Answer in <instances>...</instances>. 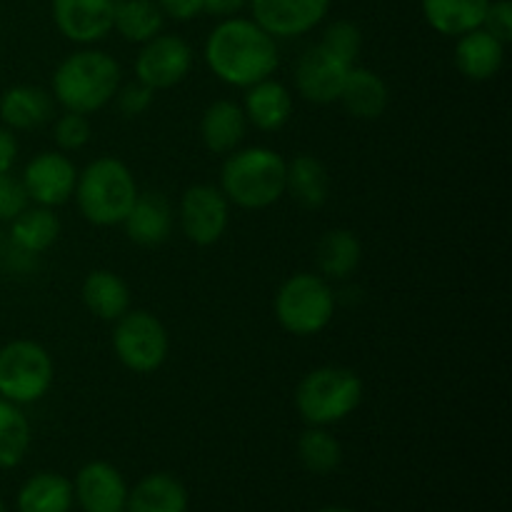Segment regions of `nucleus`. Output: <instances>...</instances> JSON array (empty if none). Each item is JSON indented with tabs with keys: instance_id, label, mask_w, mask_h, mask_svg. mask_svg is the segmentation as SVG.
<instances>
[{
	"instance_id": "obj_3",
	"label": "nucleus",
	"mask_w": 512,
	"mask_h": 512,
	"mask_svg": "<svg viewBox=\"0 0 512 512\" xmlns=\"http://www.w3.org/2000/svg\"><path fill=\"white\" fill-rule=\"evenodd\" d=\"M288 160L273 148L233 150L220 170V190L228 203L243 210H265L285 195Z\"/></svg>"
},
{
	"instance_id": "obj_13",
	"label": "nucleus",
	"mask_w": 512,
	"mask_h": 512,
	"mask_svg": "<svg viewBox=\"0 0 512 512\" xmlns=\"http://www.w3.org/2000/svg\"><path fill=\"white\" fill-rule=\"evenodd\" d=\"M115 0H50L55 28L65 40L93 45L113 33Z\"/></svg>"
},
{
	"instance_id": "obj_4",
	"label": "nucleus",
	"mask_w": 512,
	"mask_h": 512,
	"mask_svg": "<svg viewBox=\"0 0 512 512\" xmlns=\"http://www.w3.org/2000/svg\"><path fill=\"white\" fill-rule=\"evenodd\" d=\"M138 193L133 170L123 160L103 155L85 165L83 173H78L73 195L80 215L88 223L98 228H113V225H123L138 200Z\"/></svg>"
},
{
	"instance_id": "obj_12",
	"label": "nucleus",
	"mask_w": 512,
	"mask_h": 512,
	"mask_svg": "<svg viewBox=\"0 0 512 512\" xmlns=\"http://www.w3.org/2000/svg\"><path fill=\"white\" fill-rule=\"evenodd\" d=\"M23 188L35 205L58 208L65 205L75 193L78 168L65 153H40L25 165Z\"/></svg>"
},
{
	"instance_id": "obj_7",
	"label": "nucleus",
	"mask_w": 512,
	"mask_h": 512,
	"mask_svg": "<svg viewBox=\"0 0 512 512\" xmlns=\"http://www.w3.org/2000/svg\"><path fill=\"white\" fill-rule=\"evenodd\" d=\"M53 378V358L35 340H10L0 348V398L15 405L38 403L48 395Z\"/></svg>"
},
{
	"instance_id": "obj_28",
	"label": "nucleus",
	"mask_w": 512,
	"mask_h": 512,
	"mask_svg": "<svg viewBox=\"0 0 512 512\" xmlns=\"http://www.w3.org/2000/svg\"><path fill=\"white\" fill-rule=\"evenodd\" d=\"M60 218L53 208H25L15 220H10V245L20 253L40 255L58 240Z\"/></svg>"
},
{
	"instance_id": "obj_25",
	"label": "nucleus",
	"mask_w": 512,
	"mask_h": 512,
	"mask_svg": "<svg viewBox=\"0 0 512 512\" xmlns=\"http://www.w3.org/2000/svg\"><path fill=\"white\" fill-rule=\"evenodd\" d=\"M488 5L490 0H420L425 23L445 38H460L480 28Z\"/></svg>"
},
{
	"instance_id": "obj_24",
	"label": "nucleus",
	"mask_w": 512,
	"mask_h": 512,
	"mask_svg": "<svg viewBox=\"0 0 512 512\" xmlns=\"http://www.w3.org/2000/svg\"><path fill=\"white\" fill-rule=\"evenodd\" d=\"M73 480L65 475L43 470L20 485L15 508L18 512H70L73 510Z\"/></svg>"
},
{
	"instance_id": "obj_5",
	"label": "nucleus",
	"mask_w": 512,
	"mask_h": 512,
	"mask_svg": "<svg viewBox=\"0 0 512 512\" xmlns=\"http://www.w3.org/2000/svg\"><path fill=\"white\" fill-rule=\"evenodd\" d=\"M295 410L308 425L328 428L340 423L363 403V380L355 370L323 365L305 375L295 388Z\"/></svg>"
},
{
	"instance_id": "obj_1",
	"label": "nucleus",
	"mask_w": 512,
	"mask_h": 512,
	"mask_svg": "<svg viewBox=\"0 0 512 512\" xmlns=\"http://www.w3.org/2000/svg\"><path fill=\"white\" fill-rule=\"evenodd\" d=\"M205 65L210 73L233 88H250L273 78L280 65L278 40L265 33L253 18H223L205 38Z\"/></svg>"
},
{
	"instance_id": "obj_42",
	"label": "nucleus",
	"mask_w": 512,
	"mask_h": 512,
	"mask_svg": "<svg viewBox=\"0 0 512 512\" xmlns=\"http://www.w3.org/2000/svg\"><path fill=\"white\" fill-rule=\"evenodd\" d=\"M0 512H8V508H5V503H3V498H0Z\"/></svg>"
},
{
	"instance_id": "obj_18",
	"label": "nucleus",
	"mask_w": 512,
	"mask_h": 512,
	"mask_svg": "<svg viewBox=\"0 0 512 512\" xmlns=\"http://www.w3.org/2000/svg\"><path fill=\"white\" fill-rule=\"evenodd\" d=\"M243 113L248 123H253L263 133H278L293 115V95L283 83L265 78L245 88Z\"/></svg>"
},
{
	"instance_id": "obj_6",
	"label": "nucleus",
	"mask_w": 512,
	"mask_h": 512,
	"mask_svg": "<svg viewBox=\"0 0 512 512\" xmlns=\"http://www.w3.org/2000/svg\"><path fill=\"white\" fill-rule=\"evenodd\" d=\"M335 293L323 275L295 273L278 288L273 300L275 320L295 338L318 335L333 323Z\"/></svg>"
},
{
	"instance_id": "obj_27",
	"label": "nucleus",
	"mask_w": 512,
	"mask_h": 512,
	"mask_svg": "<svg viewBox=\"0 0 512 512\" xmlns=\"http://www.w3.org/2000/svg\"><path fill=\"white\" fill-rule=\"evenodd\" d=\"M360 260H363V245L353 230H328L315 245V263L325 280L350 278L358 270Z\"/></svg>"
},
{
	"instance_id": "obj_29",
	"label": "nucleus",
	"mask_w": 512,
	"mask_h": 512,
	"mask_svg": "<svg viewBox=\"0 0 512 512\" xmlns=\"http://www.w3.org/2000/svg\"><path fill=\"white\" fill-rule=\"evenodd\" d=\"M165 28V15L155 0H115L113 30L135 45L148 43Z\"/></svg>"
},
{
	"instance_id": "obj_15",
	"label": "nucleus",
	"mask_w": 512,
	"mask_h": 512,
	"mask_svg": "<svg viewBox=\"0 0 512 512\" xmlns=\"http://www.w3.org/2000/svg\"><path fill=\"white\" fill-rule=\"evenodd\" d=\"M73 495L83 512H125L128 483L115 465L90 460L75 475Z\"/></svg>"
},
{
	"instance_id": "obj_35",
	"label": "nucleus",
	"mask_w": 512,
	"mask_h": 512,
	"mask_svg": "<svg viewBox=\"0 0 512 512\" xmlns=\"http://www.w3.org/2000/svg\"><path fill=\"white\" fill-rule=\"evenodd\" d=\"M153 98L155 90L143 85L140 80L128 83L125 88H118V93H115V103H118V110L125 118H140L143 113H148V108L153 105Z\"/></svg>"
},
{
	"instance_id": "obj_40",
	"label": "nucleus",
	"mask_w": 512,
	"mask_h": 512,
	"mask_svg": "<svg viewBox=\"0 0 512 512\" xmlns=\"http://www.w3.org/2000/svg\"><path fill=\"white\" fill-rule=\"evenodd\" d=\"M315 512H355V510L340 508V505H330V508H320V510H315Z\"/></svg>"
},
{
	"instance_id": "obj_17",
	"label": "nucleus",
	"mask_w": 512,
	"mask_h": 512,
	"mask_svg": "<svg viewBox=\"0 0 512 512\" xmlns=\"http://www.w3.org/2000/svg\"><path fill=\"white\" fill-rule=\"evenodd\" d=\"M505 63V43L485 28L460 35L455 43V68L473 83H485L500 73Z\"/></svg>"
},
{
	"instance_id": "obj_34",
	"label": "nucleus",
	"mask_w": 512,
	"mask_h": 512,
	"mask_svg": "<svg viewBox=\"0 0 512 512\" xmlns=\"http://www.w3.org/2000/svg\"><path fill=\"white\" fill-rule=\"evenodd\" d=\"M30 198L23 188V180L10 173L0 175V223H10L28 208Z\"/></svg>"
},
{
	"instance_id": "obj_33",
	"label": "nucleus",
	"mask_w": 512,
	"mask_h": 512,
	"mask_svg": "<svg viewBox=\"0 0 512 512\" xmlns=\"http://www.w3.org/2000/svg\"><path fill=\"white\" fill-rule=\"evenodd\" d=\"M53 138L60 153H75V150H83L90 143V138H93V125H90L88 115L65 110V115H60L55 120Z\"/></svg>"
},
{
	"instance_id": "obj_31",
	"label": "nucleus",
	"mask_w": 512,
	"mask_h": 512,
	"mask_svg": "<svg viewBox=\"0 0 512 512\" xmlns=\"http://www.w3.org/2000/svg\"><path fill=\"white\" fill-rule=\"evenodd\" d=\"M298 460L308 473L330 475L343 463V445L328 428L308 425L298 438Z\"/></svg>"
},
{
	"instance_id": "obj_10",
	"label": "nucleus",
	"mask_w": 512,
	"mask_h": 512,
	"mask_svg": "<svg viewBox=\"0 0 512 512\" xmlns=\"http://www.w3.org/2000/svg\"><path fill=\"white\" fill-rule=\"evenodd\" d=\"M180 228L198 248H210L225 235L230 223V203L215 185H190L180 198Z\"/></svg>"
},
{
	"instance_id": "obj_19",
	"label": "nucleus",
	"mask_w": 512,
	"mask_h": 512,
	"mask_svg": "<svg viewBox=\"0 0 512 512\" xmlns=\"http://www.w3.org/2000/svg\"><path fill=\"white\" fill-rule=\"evenodd\" d=\"M338 103L343 105L345 113L358 120H378L390 105L388 83L380 78L375 70L353 65L348 70L343 90H340Z\"/></svg>"
},
{
	"instance_id": "obj_32",
	"label": "nucleus",
	"mask_w": 512,
	"mask_h": 512,
	"mask_svg": "<svg viewBox=\"0 0 512 512\" xmlns=\"http://www.w3.org/2000/svg\"><path fill=\"white\" fill-rule=\"evenodd\" d=\"M318 45L338 60H343V63L355 65L360 50H363V33H360V28L353 20H333L323 30V38H320Z\"/></svg>"
},
{
	"instance_id": "obj_26",
	"label": "nucleus",
	"mask_w": 512,
	"mask_h": 512,
	"mask_svg": "<svg viewBox=\"0 0 512 512\" xmlns=\"http://www.w3.org/2000/svg\"><path fill=\"white\" fill-rule=\"evenodd\" d=\"M80 298L95 318L108 320V323H115L120 315L130 310L128 283L113 270H93V273L85 275Z\"/></svg>"
},
{
	"instance_id": "obj_20",
	"label": "nucleus",
	"mask_w": 512,
	"mask_h": 512,
	"mask_svg": "<svg viewBox=\"0 0 512 512\" xmlns=\"http://www.w3.org/2000/svg\"><path fill=\"white\" fill-rule=\"evenodd\" d=\"M248 133V118L233 100H215L200 118V138L213 155H230Z\"/></svg>"
},
{
	"instance_id": "obj_39",
	"label": "nucleus",
	"mask_w": 512,
	"mask_h": 512,
	"mask_svg": "<svg viewBox=\"0 0 512 512\" xmlns=\"http://www.w3.org/2000/svg\"><path fill=\"white\" fill-rule=\"evenodd\" d=\"M250 5V0H205L203 13L215 15V18H233L240 15Z\"/></svg>"
},
{
	"instance_id": "obj_23",
	"label": "nucleus",
	"mask_w": 512,
	"mask_h": 512,
	"mask_svg": "<svg viewBox=\"0 0 512 512\" xmlns=\"http://www.w3.org/2000/svg\"><path fill=\"white\" fill-rule=\"evenodd\" d=\"M285 193L293 195L298 205L318 210L330 198V173L318 155H295L285 170Z\"/></svg>"
},
{
	"instance_id": "obj_9",
	"label": "nucleus",
	"mask_w": 512,
	"mask_h": 512,
	"mask_svg": "<svg viewBox=\"0 0 512 512\" xmlns=\"http://www.w3.org/2000/svg\"><path fill=\"white\" fill-rule=\"evenodd\" d=\"M190 68H193V48L188 40L173 33H158L140 45L135 55V78L155 93L183 83Z\"/></svg>"
},
{
	"instance_id": "obj_41",
	"label": "nucleus",
	"mask_w": 512,
	"mask_h": 512,
	"mask_svg": "<svg viewBox=\"0 0 512 512\" xmlns=\"http://www.w3.org/2000/svg\"><path fill=\"white\" fill-rule=\"evenodd\" d=\"M0 255H3V230H0Z\"/></svg>"
},
{
	"instance_id": "obj_14",
	"label": "nucleus",
	"mask_w": 512,
	"mask_h": 512,
	"mask_svg": "<svg viewBox=\"0 0 512 512\" xmlns=\"http://www.w3.org/2000/svg\"><path fill=\"white\" fill-rule=\"evenodd\" d=\"M353 65L343 63L320 45H310L295 63V88L308 103L330 105L338 103L348 70Z\"/></svg>"
},
{
	"instance_id": "obj_38",
	"label": "nucleus",
	"mask_w": 512,
	"mask_h": 512,
	"mask_svg": "<svg viewBox=\"0 0 512 512\" xmlns=\"http://www.w3.org/2000/svg\"><path fill=\"white\" fill-rule=\"evenodd\" d=\"M18 160V138L10 128L0 125V175L10 173Z\"/></svg>"
},
{
	"instance_id": "obj_2",
	"label": "nucleus",
	"mask_w": 512,
	"mask_h": 512,
	"mask_svg": "<svg viewBox=\"0 0 512 512\" xmlns=\"http://www.w3.org/2000/svg\"><path fill=\"white\" fill-rule=\"evenodd\" d=\"M120 75L118 60L105 50H75L55 68L53 98L70 113L93 115L115 98Z\"/></svg>"
},
{
	"instance_id": "obj_36",
	"label": "nucleus",
	"mask_w": 512,
	"mask_h": 512,
	"mask_svg": "<svg viewBox=\"0 0 512 512\" xmlns=\"http://www.w3.org/2000/svg\"><path fill=\"white\" fill-rule=\"evenodd\" d=\"M480 28L488 30L490 35L508 45L512 40V3L510 0H490L488 10Z\"/></svg>"
},
{
	"instance_id": "obj_11",
	"label": "nucleus",
	"mask_w": 512,
	"mask_h": 512,
	"mask_svg": "<svg viewBox=\"0 0 512 512\" xmlns=\"http://www.w3.org/2000/svg\"><path fill=\"white\" fill-rule=\"evenodd\" d=\"M333 0H250L253 20L278 38H300L318 28L330 13Z\"/></svg>"
},
{
	"instance_id": "obj_37",
	"label": "nucleus",
	"mask_w": 512,
	"mask_h": 512,
	"mask_svg": "<svg viewBox=\"0 0 512 512\" xmlns=\"http://www.w3.org/2000/svg\"><path fill=\"white\" fill-rule=\"evenodd\" d=\"M155 3L163 10L165 18L185 23V20H193L198 18V15H203L205 0H155Z\"/></svg>"
},
{
	"instance_id": "obj_16",
	"label": "nucleus",
	"mask_w": 512,
	"mask_h": 512,
	"mask_svg": "<svg viewBox=\"0 0 512 512\" xmlns=\"http://www.w3.org/2000/svg\"><path fill=\"white\" fill-rule=\"evenodd\" d=\"M125 235L140 248H158L173 233V208L160 193H138V200L123 220Z\"/></svg>"
},
{
	"instance_id": "obj_22",
	"label": "nucleus",
	"mask_w": 512,
	"mask_h": 512,
	"mask_svg": "<svg viewBox=\"0 0 512 512\" xmlns=\"http://www.w3.org/2000/svg\"><path fill=\"white\" fill-rule=\"evenodd\" d=\"M125 512H188V490L175 475L150 473L128 488Z\"/></svg>"
},
{
	"instance_id": "obj_21",
	"label": "nucleus",
	"mask_w": 512,
	"mask_h": 512,
	"mask_svg": "<svg viewBox=\"0 0 512 512\" xmlns=\"http://www.w3.org/2000/svg\"><path fill=\"white\" fill-rule=\"evenodd\" d=\"M53 118V98L38 85H13L0 95V120L5 128L35 130Z\"/></svg>"
},
{
	"instance_id": "obj_8",
	"label": "nucleus",
	"mask_w": 512,
	"mask_h": 512,
	"mask_svg": "<svg viewBox=\"0 0 512 512\" xmlns=\"http://www.w3.org/2000/svg\"><path fill=\"white\" fill-rule=\"evenodd\" d=\"M113 350L130 373H155L168 360V330L150 310H128L115 320Z\"/></svg>"
},
{
	"instance_id": "obj_30",
	"label": "nucleus",
	"mask_w": 512,
	"mask_h": 512,
	"mask_svg": "<svg viewBox=\"0 0 512 512\" xmlns=\"http://www.w3.org/2000/svg\"><path fill=\"white\" fill-rule=\"evenodd\" d=\"M30 440L33 430L20 405L0 398V470L18 468L28 455Z\"/></svg>"
}]
</instances>
